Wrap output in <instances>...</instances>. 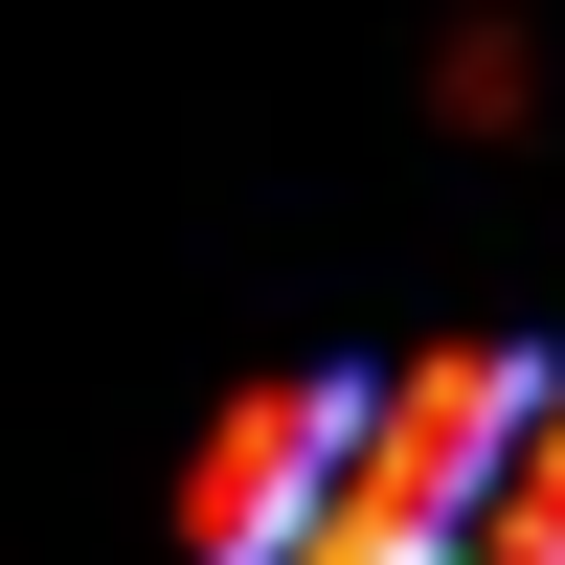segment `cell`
I'll return each instance as SVG.
<instances>
[{
	"label": "cell",
	"instance_id": "obj_1",
	"mask_svg": "<svg viewBox=\"0 0 565 565\" xmlns=\"http://www.w3.org/2000/svg\"><path fill=\"white\" fill-rule=\"evenodd\" d=\"M362 452V385H271V407H226V452H204V498H181V543L204 565H271L317 521V476Z\"/></svg>",
	"mask_w": 565,
	"mask_h": 565
},
{
	"label": "cell",
	"instance_id": "obj_2",
	"mask_svg": "<svg viewBox=\"0 0 565 565\" xmlns=\"http://www.w3.org/2000/svg\"><path fill=\"white\" fill-rule=\"evenodd\" d=\"M498 452H521V362H407V385H362V476H430V498H476Z\"/></svg>",
	"mask_w": 565,
	"mask_h": 565
},
{
	"label": "cell",
	"instance_id": "obj_3",
	"mask_svg": "<svg viewBox=\"0 0 565 565\" xmlns=\"http://www.w3.org/2000/svg\"><path fill=\"white\" fill-rule=\"evenodd\" d=\"M271 565H476V498H430V476H362V452H340V476H317V521L271 543Z\"/></svg>",
	"mask_w": 565,
	"mask_h": 565
},
{
	"label": "cell",
	"instance_id": "obj_4",
	"mask_svg": "<svg viewBox=\"0 0 565 565\" xmlns=\"http://www.w3.org/2000/svg\"><path fill=\"white\" fill-rule=\"evenodd\" d=\"M430 114H452V136H521V114H543V45H521V23H452V45H430Z\"/></svg>",
	"mask_w": 565,
	"mask_h": 565
},
{
	"label": "cell",
	"instance_id": "obj_5",
	"mask_svg": "<svg viewBox=\"0 0 565 565\" xmlns=\"http://www.w3.org/2000/svg\"><path fill=\"white\" fill-rule=\"evenodd\" d=\"M521 476H565V362H521Z\"/></svg>",
	"mask_w": 565,
	"mask_h": 565
}]
</instances>
